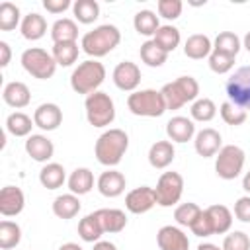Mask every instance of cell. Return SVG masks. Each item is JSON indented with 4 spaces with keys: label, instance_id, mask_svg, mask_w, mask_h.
Masks as SVG:
<instances>
[{
    "label": "cell",
    "instance_id": "cell-1",
    "mask_svg": "<svg viewBox=\"0 0 250 250\" xmlns=\"http://www.w3.org/2000/svg\"><path fill=\"white\" fill-rule=\"evenodd\" d=\"M127 146H129L127 133L121 129H109L102 133L96 141V146H94L96 160L104 166H117L123 154L127 152Z\"/></svg>",
    "mask_w": 250,
    "mask_h": 250
},
{
    "label": "cell",
    "instance_id": "cell-2",
    "mask_svg": "<svg viewBox=\"0 0 250 250\" xmlns=\"http://www.w3.org/2000/svg\"><path fill=\"white\" fill-rule=\"evenodd\" d=\"M119 41H121V31L111 23H104V25H98L92 31L84 33L80 47L86 55L100 59V57L107 55L109 51H113L119 45Z\"/></svg>",
    "mask_w": 250,
    "mask_h": 250
},
{
    "label": "cell",
    "instance_id": "cell-3",
    "mask_svg": "<svg viewBox=\"0 0 250 250\" xmlns=\"http://www.w3.org/2000/svg\"><path fill=\"white\" fill-rule=\"evenodd\" d=\"M105 78V66L102 62H98L96 59H88L84 62H80L72 74H70V88L76 94H94L98 92V88L102 86Z\"/></svg>",
    "mask_w": 250,
    "mask_h": 250
},
{
    "label": "cell",
    "instance_id": "cell-4",
    "mask_svg": "<svg viewBox=\"0 0 250 250\" xmlns=\"http://www.w3.org/2000/svg\"><path fill=\"white\" fill-rule=\"evenodd\" d=\"M127 107L133 115H139V117H160L168 109L162 92L150 90V88L137 90V92L129 94Z\"/></svg>",
    "mask_w": 250,
    "mask_h": 250
},
{
    "label": "cell",
    "instance_id": "cell-5",
    "mask_svg": "<svg viewBox=\"0 0 250 250\" xmlns=\"http://www.w3.org/2000/svg\"><path fill=\"white\" fill-rule=\"evenodd\" d=\"M162 96L168 109H180L188 102H195L199 96V84L193 76H180L174 82L162 86Z\"/></svg>",
    "mask_w": 250,
    "mask_h": 250
},
{
    "label": "cell",
    "instance_id": "cell-6",
    "mask_svg": "<svg viewBox=\"0 0 250 250\" xmlns=\"http://www.w3.org/2000/svg\"><path fill=\"white\" fill-rule=\"evenodd\" d=\"M84 107H86V119L94 127H107L115 119L113 100L105 92H94V94L86 96Z\"/></svg>",
    "mask_w": 250,
    "mask_h": 250
},
{
    "label": "cell",
    "instance_id": "cell-7",
    "mask_svg": "<svg viewBox=\"0 0 250 250\" xmlns=\"http://www.w3.org/2000/svg\"><path fill=\"white\" fill-rule=\"evenodd\" d=\"M21 66L25 68L27 74H31L33 78H39V80L51 78L57 70V62H55L53 55L41 47L25 49L21 53Z\"/></svg>",
    "mask_w": 250,
    "mask_h": 250
},
{
    "label": "cell",
    "instance_id": "cell-8",
    "mask_svg": "<svg viewBox=\"0 0 250 250\" xmlns=\"http://www.w3.org/2000/svg\"><path fill=\"white\" fill-rule=\"evenodd\" d=\"M244 160L246 154L240 146L236 145H225L219 152H217V160H215V172L221 180H234L240 176L242 168H244Z\"/></svg>",
    "mask_w": 250,
    "mask_h": 250
},
{
    "label": "cell",
    "instance_id": "cell-9",
    "mask_svg": "<svg viewBox=\"0 0 250 250\" xmlns=\"http://www.w3.org/2000/svg\"><path fill=\"white\" fill-rule=\"evenodd\" d=\"M184 193V178L178 172H164L154 188V195H156V203L160 207H172L180 201Z\"/></svg>",
    "mask_w": 250,
    "mask_h": 250
},
{
    "label": "cell",
    "instance_id": "cell-10",
    "mask_svg": "<svg viewBox=\"0 0 250 250\" xmlns=\"http://www.w3.org/2000/svg\"><path fill=\"white\" fill-rule=\"evenodd\" d=\"M229 102L242 109H250V66H240L227 82Z\"/></svg>",
    "mask_w": 250,
    "mask_h": 250
},
{
    "label": "cell",
    "instance_id": "cell-11",
    "mask_svg": "<svg viewBox=\"0 0 250 250\" xmlns=\"http://www.w3.org/2000/svg\"><path fill=\"white\" fill-rule=\"evenodd\" d=\"M154 205H156V195H154V188L150 186L135 188L125 195V207L129 213L141 215V213L150 211Z\"/></svg>",
    "mask_w": 250,
    "mask_h": 250
},
{
    "label": "cell",
    "instance_id": "cell-12",
    "mask_svg": "<svg viewBox=\"0 0 250 250\" xmlns=\"http://www.w3.org/2000/svg\"><path fill=\"white\" fill-rule=\"evenodd\" d=\"M113 84L123 92H137V86L141 84V68L131 61L119 62L113 68Z\"/></svg>",
    "mask_w": 250,
    "mask_h": 250
},
{
    "label": "cell",
    "instance_id": "cell-13",
    "mask_svg": "<svg viewBox=\"0 0 250 250\" xmlns=\"http://www.w3.org/2000/svg\"><path fill=\"white\" fill-rule=\"evenodd\" d=\"M156 242L160 250H189L188 234L172 225H166L156 232Z\"/></svg>",
    "mask_w": 250,
    "mask_h": 250
},
{
    "label": "cell",
    "instance_id": "cell-14",
    "mask_svg": "<svg viewBox=\"0 0 250 250\" xmlns=\"http://www.w3.org/2000/svg\"><path fill=\"white\" fill-rule=\"evenodd\" d=\"M223 139H221V133L211 129V127H205L201 129L197 135H195V141H193V146H195V152L203 158H209V156H217V152L223 148L221 146Z\"/></svg>",
    "mask_w": 250,
    "mask_h": 250
},
{
    "label": "cell",
    "instance_id": "cell-15",
    "mask_svg": "<svg viewBox=\"0 0 250 250\" xmlns=\"http://www.w3.org/2000/svg\"><path fill=\"white\" fill-rule=\"evenodd\" d=\"M25 195L16 186H6L0 189V213L4 217H14L23 211Z\"/></svg>",
    "mask_w": 250,
    "mask_h": 250
},
{
    "label": "cell",
    "instance_id": "cell-16",
    "mask_svg": "<svg viewBox=\"0 0 250 250\" xmlns=\"http://www.w3.org/2000/svg\"><path fill=\"white\" fill-rule=\"evenodd\" d=\"M33 123L43 131H55L62 123V111L57 104H41L33 113Z\"/></svg>",
    "mask_w": 250,
    "mask_h": 250
},
{
    "label": "cell",
    "instance_id": "cell-17",
    "mask_svg": "<svg viewBox=\"0 0 250 250\" xmlns=\"http://www.w3.org/2000/svg\"><path fill=\"white\" fill-rule=\"evenodd\" d=\"M166 135L172 143H188L195 135V125L184 115H176L166 123Z\"/></svg>",
    "mask_w": 250,
    "mask_h": 250
},
{
    "label": "cell",
    "instance_id": "cell-18",
    "mask_svg": "<svg viewBox=\"0 0 250 250\" xmlns=\"http://www.w3.org/2000/svg\"><path fill=\"white\" fill-rule=\"evenodd\" d=\"M25 152L35 162H47L53 158L55 146H53V141L47 139L45 135H29L25 141Z\"/></svg>",
    "mask_w": 250,
    "mask_h": 250
},
{
    "label": "cell",
    "instance_id": "cell-19",
    "mask_svg": "<svg viewBox=\"0 0 250 250\" xmlns=\"http://www.w3.org/2000/svg\"><path fill=\"white\" fill-rule=\"evenodd\" d=\"M98 191L104 197H117L125 191V176L117 170L102 172L98 178Z\"/></svg>",
    "mask_w": 250,
    "mask_h": 250
},
{
    "label": "cell",
    "instance_id": "cell-20",
    "mask_svg": "<svg viewBox=\"0 0 250 250\" xmlns=\"http://www.w3.org/2000/svg\"><path fill=\"white\" fill-rule=\"evenodd\" d=\"M2 98H4V102H6L10 107L21 109V107H25V105L31 102V92H29V88H27L23 82L14 80V82H8V84L4 86Z\"/></svg>",
    "mask_w": 250,
    "mask_h": 250
},
{
    "label": "cell",
    "instance_id": "cell-21",
    "mask_svg": "<svg viewBox=\"0 0 250 250\" xmlns=\"http://www.w3.org/2000/svg\"><path fill=\"white\" fill-rule=\"evenodd\" d=\"M213 53V43L207 35L203 33H193L186 39L184 43V55L188 59H193V61H199V59H205Z\"/></svg>",
    "mask_w": 250,
    "mask_h": 250
},
{
    "label": "cell",
    "instance_id": "cell-22",
    "mask_svg": "<svg viewBox=\"0 0 250 250\" xmlns=\"http://www.w3.org/2000/svg\"><path fill=\"white\" fill-rule=\"evenodd\" d=\"M174 156H176V150H174V145L170 141H156L148 148V162L156 170L168 168L172 164Z\"/></svg>",
    "mask_w": 250,
    "mask_h": 250
},
{
    "label": "cell",
    "instance_id": "cell-23",
    "mask_svg": "<svg viewBox=\"0 0 250 250\" xmlns=\"http://www.w3.org/2000/svg\"><path fill=\"white\" fill-rule=\"evenodd\" d=\"M96 215L104 232H121L127 225V215L121 209H98Z\"/></svg>",
    "mask_w": 250,
    "mask_h": 250
},
{
    "label": "cell",
    "instance_id": "cell-24",
    "mask_svg": "<svg viewBox=\"0 0 250 250\" xmlns=\"http://www.w3.org/2000/svg\"><path fill=\"white\" fill-rule=\"evenodd\" d=\"M47 33V21L41 14L31 12L21 20V35L27 41H37Z\"/></svg>",
    "mask_w": 250,
    "mask_h": 250
},
{
    "label": "cell",
    "instance_id": "cell-25",
    "mask_svg": "<svg viewBox=\"0 0 250 250\" xmlns=\"http://www.w3.org/2000/svg\"><path fill=\"white\" fill-rule=\"evenodd\" d=\"M205 213L211 219L215 234H225V232L230 230V227H232V213H230L229 207H225V205H211V207L205 209Z\"/></svg>",
    "mask_w": 250,
    "mask_h": 250
},
{
    "label": "cell",
    "instance_id": "cell-26",
    "mask_svg": "<svg viewBox=\"0 0 250 250\" xmlns=\"http://www.w3.org/2000/svg\"><path fill=\"white\" fill-rule=\"evenodd\" d=\"M80 199H78V195H74V193H62V195H59L55 201H53V213L59 217V219H72V217H76L78 215V211H80Z\"/></svg>",
    "mask_w": 250,
    "mask_h": 250
},
{
    "label": "cell",
    "instance_id": "cell-27",
    "mask_svg": "<svg viewBox=\"0 0 250 250\" xmlns=\"http://www.w3.org/2000/svg\"><path fill=\"white\" fill-rule=\"evenodd\" d=\"M64 180H66L64 168H62V164H59V162H49V164H45V166L41 168V172H39V182H41V186L47 188V189H57V188H61V186L64 184Z\"/></svg>",
    "mask_w": 250,
    "mask_h": 250
},
{
    "label": "cell",
    "instance_id": "cell-28",
    "mask_svg": "<svg viewBox=\"0 0 250 250\" xmlns=\"http://www.w3.org/2000/svg\"><path fill=\"white\" fill-rule=\"evenodd\" d=\"M94 188V174L90 168H76L68 176V189L74 195H84Z\"/></svg>",
    "mask_w": 250,
    "mask_h": 250
},
{
    "label": "cell",
    "instance_id": "cell-29",
    "mask_svg": "<svg viewBox=\"0 0 250 250\" xmlns=\"http://www.w3.org/2000/svg\"><path fill=\"white\" fill-rule=\"evenodd\" d=\"M51 37H53V43H72V41H76V37H78L76 21H72L68 18L57 20L51 27Z\"/></svg>",
    "mask_w": 250,
    "mask_h": 250
},
{
    "label": "cell",
    "instance_id": "cell-30",
    "mask_svg": "<svg viewBox=\"0 0 250 250\" xmlns=\"http://www.w3.org/2000/svg\"><path fill=\"white\" fill-rule=\"evenodd\" d=\"M102 234H104V229L100 225V219H98L96 211L86 215L84 219H80V223H78V236L84 242H98Z\"/></svg>",
    "mask_w": 250,
    "mask_h": 250
},
{
    "label": "cell",
    "instance_id": "cell-31",
    "mask_svg": "<svg viewBox=\"0 0 250 250\" xmlns=\"http://www.w3.org/2000/svg\"><path fill=\"white\" fill-rule=\"evenodd\" d=\"M133 25H135L137 33H139V35H145V37H150V35L154 37V33H156L158 27H160L158 16H156L154 12H150V10H141V12H137L135 18H133Z\"/></svg>",
    "mask_w": 250,
    "mask_h": 250
},
{
    "label": "cell",
    "instance_id": "cell-32",
    "mask_svg": "<svg viewBox=\"0 0 250 250\" xmlns=\"http://www.w3.org/2000/svg\"><path fill=\"white\" fill-rule=\"evenodd\" d=\"M180 29L178 27H174V25H160L158 27V31L154 33V37H152V41L160 47V49H164L166 53H172L178 45H180Z\"/></svg>",
    "mask_w": 250,
    "mask_h": 250
},
{
    "label": "cell",
    "instance_id": "cell-33",
    "mask_svg": "<svg viewBox=\"0 0 250 250\" xmlns=\"http://www.w3.org/2000/svg\"><path fill=\"white\" fill-rule=\"evenodd\" d=\"M141 61L146 64V66H152V68H156V66H162L164 62H166V59H168V53L164 51V49H160L152 39H148V41H145L143 45H141Z\"/></svg>",
    "mask_w": 250,
    "mask_h": 250
},
{
    "label": "cell",
    "instance_id": "cell-34",
    "mask_svg": "<svg viewBox=\"0 0 250 250\" xmlns=\"http://www.w3.org/2000/svg\"><path fill=\"white\" fill-rule=\"evenodd\" d=\"M33 125H35V123L31 121V117L25 115L23 111H14V113H10L8 119H6V129H8V133H12L14 137H27V135L31 133V127H33Z\"/></svg>",
    "mask_w": 250,
    "mask_h": 250
},
{
    "label": "cell",
    "instance_id": "cell-35",
    "mask_svg": "<svg viewBox=\"0 0 250 250\" xmlns=\"http://www.w3.org/2000/svg\"><path fill=\"white\" fill-rule=\"evenodd\" d=\"M72 12L80 23H94L100 18V4L96 0H76Z\"/></svg>",
    "mask_w": 250,
    "mask_h": 250
},
{
    "label": "cell",
    "instance_id": "cell-36",
    "mask_svg": "<svg viewBox=\"0 0 250 250\" xmlns=\"http://www.w3.org/2000/svg\"><path fill=\"white\" fill-rule=\"evenodd\" d=\"M240 47H242L240 45V39L232 31H221L215 37V43H213V51L223 53V55H229V57H236L238 51H240Z\"/></svg>",
    "mask_w": 250,
    "mask_h": 250
},
{
    "label": "cell",
    "instance_id": "cell-37",
    "mask_svg": "<svg viewBox=\"0 0 250 250\" xmlns=\"http://www.w3.org/2000/svg\"><path fill=\"white\" fill-rule=\"evenodd\" d=\"M78 43L76 41H72V43H55L53 45V59H55V62L57 64H61V66H70V64H74L76 62V59H78Z\"/></svg>",
    "mask_w": 250,
    "mask_h": 250
},
{
    "label": "cell",
    "instance_id": "cell-38",
    "mask_svg": "<svg viewBox=\"0 0 250 250\" xmlns=\"http://www.w3.org/2000/svg\"><path fill=\"white\" fill-rule=\"evenodd\" d=\"M21 240V229L18 223L12 221H2L0 223V248L2 250H10L16 248Z\"/></svg>",
    "mask_w": 250,
    "mask_h": 250
},
{
    "label": "cell",
    "instance_id": "cell-39",
    "mask_svg": "<svg viewBox=\"0 0 250 250\" xmlns=\"http://www.w3.org/2000/svg\"><path fill=\"white\" fill-rule=\"evenodd\" d=\"M189 113H191V119L201 121V123H207V121H211V119L217 115V105H215V102L209 100V98H197V100L191 104Z\"/></svg>",
    "mask_w": 250,
    "mask_h": 250
},
{
    "label": "cell",
    "instance_id": "cell-40",
    "mask_svg": "<svg viewBox=\"0 0 250 250\" xmlns=\"http://www.w3.org/2000/svg\"><path fill=\"white\" fill-rule=\"evenodd\" d=\"M20 23V8L12 2H2L0 4V29L2 31H12Z\"/></svg>",
    "mask_w": 250,
    "mask_h": 250
},
{
    "label": "cell",
    "instance_id": "cell-41",
    "mask_svg": "<svg viewBox=\"0 0 250 250\" xmlns=\"http://www.w3.org/2000/svg\"><path fill=\"white\" fill-rule=\"evenodd\" d=\"M201 211H203V209H199V205L188 201V203H182V205L176 207L174 219H176V223L182 225V227H191V225L195 223V219L201 215Z\"/></svg>",
    "mask_w": 250,
    "mask_h": 250
},
{
    "label": "cell",
    "instance_id": "cell-42",
    "mask_svg": "<svg viewBox=\"0 0 250 250\" xmlns=\"http://www.w3.org/2000/svg\"><path fill=\"white\" fill-rule=\"evenodd\" d=\"M219 113H221L223 121L227 125H232V127H238V125H242L246 121V109L234 105L232 102H223Z\"/></svg>",
    "mask_w": 250,
    "mask_h": 250
},
{
    "label": "cell",
    "instance_id": "cell-43",
    "mask_svg": "<svg viewBox=\"0 0 250 250\" xmlns=\"http://www.w3.org/2000/svg\"><path fill=\"white\" fill-rule=\"evenodd\" d=\"M232 66H234V57H229V55H223L217 51H213L209 55V68L215 74H227Z\"/></svg>",
    "mask_w": 250,
    "mask_h": 250
},
{
    "label": "cell",
    "instance_id": "cell-44",
    "mask_svg": "<svg viewBox=\"0 0 250 250\" xmlns=\"http://www.w3.org/2000/svg\"><path fill=\"white\" fill-rule=\"evenodd\" d=\"M223 250H250V238L242 230H234L225 236L223 240Z\"/></svg>",
    "mask_w": 250,
    "mask_h": 250
},
{
    "label": "cell",
    "instance_id": "cell-45",
    "mask_svg": "<svg viewBox=\"0 0 250 250\" xmlns=\"http://www.w3.org/2000/svg\"><path fill=\"white\" fill-rule=\"evenodd\" d=\"M156 8H158V16H162L164 20H176L180 18L184 4L182 0H158Z\"/></svg>",
    "mask_w": 250,
    "mask_h": 250
},
{
    "label": "cell",
    "instance_id": "cell-46",
    "mask_svg": "<svg viewBox=\"0 0 250 250\" xmlns=\"http://www.w3.org/2000/svg\"><path fill=\"white\" fill-rule=\"evenodd\" d=\"M189 229H191V232H193L195 236H211V234H215V232H213L211 219H209V215L205 213V209L201 211V215L195 219V223H193Z\"/></svg>",
    "mask_w": 250,
    "mask_h": 250
},
{
    "label": "cell",
    "instance_id": "cell-47",
    "mask_svg": "<svg viewBox=\"0 0 250 250\" xmlns=\"http://www.w3.org/2000/svg\"><path fill=\"white\" fill-rule=\"evenodd\" d=\"M234 217L242 223H250V195H242L234 203Z\"/></svg>",
    "mask_w": 250,
    "mask_h": 250
},
{
    "label": "cell",
    "instance_id": "cell-48",
    "mask_svg": "<svg viewBox=\"0 0 250 250\" xmlns=\"http://www.w3.org/2000/svg\"><path fill=\"white\" fill-rule=\"evenodd\" d=\"M70 6H72L70 0H43V8L51 14H62Z\"/></svg>",
    "mask_w": 250,
    "mask_h": 250
},
{
    "label": "cell",
    "instance_id": "cell-49",
    "mask_svg": "<svg viewBox=\"0 0 250 250\" xmlns=\"http://www.w3.org/2000/svg\"><path fill=\"white\" fill-rule=\"evenodd\" d=\"M10 59H12V51H10V45L6 41H0V66H8L10 64Z\"/></svg>",
    "mask_w": 250,
    "mask_h": 250
},
{
    "label": "cell",
    "instance_id": "cell-50",
    "mask_svg": "<svg viewBox=\"0 0 250 250\" xmlns=\"http://www.w3.org/2000/svg\"><path fill=\"white\" fill-rule=\"evenodd\" d=\"M92 250H117V246L113 242H109V240H98Z\"/></svg>",
    "mask_w": 250,
    "mask_h": 250
},
{
    "label": "cell",
    "instance_id": "cell-51",
    "mask_svg": "<svg viewBox=\"0 0 250 250\" xmlns=\"http://www.w3.org/2000/svg\"><path fill=\"white\" fill-rule=\"evenodd\" d=\"M197 250H223V248H219L217 244H211V242H203L197 246Z\"/></svg>",
    "mask_w": 250,
    "mask_h": 250
},
{
    "label": "cell",
    "instance_id": "cell-52",
    "mask_svg": "<svg viewBox=\"0 0 250 250\" xmlns=\"http://www.w3.org/2000/svg\"><path fill=\"white\" fill-rule=\"evenodd\" d=\"M59 250H84L82 246H78L76 242H66V244H62Z\"/></svg>",
    "mask_w": 250,
    "mask_h": 250
},
{
    "label": "cell",
    "instance_id": "cell-53",
    "mask_svg": "<svg viewBox=\"0 0 250 250\" xmlns=\"http://www.w3.org/2000/svg\"><path fill=\"white\" fill-rule=\"evenodd\" d=\"M242 188H244V191L250 193V172L244 174V178H242Z\"/></svg>",
    "mask_w": 250,
    "mask_h": 250
},
{
    "label": "cell",
    "instance_id": "cell-54",
    "mask_svg": "<svg viewBox=\"0 0 250 250\" xmlns=\"http://www.w3.org/2000/svg\"><path fill=\"white\" fill-rule=\"evenodd\" d=\"M242 47H244V49H246V51L250 53V31H248V33L244 35V41H242Z\"/></svg>",
    "mask_w": 250,
    "mask_h": 250
}]
</instances>
